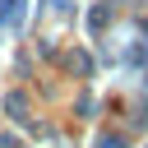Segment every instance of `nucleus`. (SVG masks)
Here are the masks:
<instances>
[{
    "label": "nucleus",
    "instance_id": "nucleus-1",
    "mask_svg": "<svg viewBox=\"0 0 148 148\" xmlns=\"http://www.w3.org/2000/svg\"><path fill=\"white\" fill-rule=\"evenodd\" d=\"M97 148H125V139H120V134H102V139H97Z\"/></svg>",
    "mask_w": 148,
    "mask_h": 148
}]
</instances>
